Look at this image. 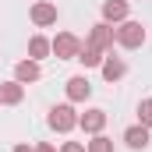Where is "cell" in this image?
<instances>
[{
	"label": "cell",
	"mask_w": 152,
	"mask_h": 152,
	"mask_svg": "<svg viewBox=\"0 0 152 152\" xmlns=\"http://www.w3.org/2000/svg\"><path fill=\"white\" fill-rule=\"evenodd\" d=\"M85 152H113V142L106 134H92V142L85 145Z\"/></svg>",
	"instance_id": "cell-15"
},
{
	"label": "cell",
	"mask_w": 152,
	"mask_h": 152,
	"mask_svg": "<svg viewBox=\"0 0 152 152\" xmlns=\"http://www.w3.org/2000/svg\"><path fill=\"white\" fill-rule=\"evenodd\" d=\"M78 127L85 134H99L106 127V110H85V113H78Z\"/></svg>",
	"instance_id": "cell-7"
},
{
	"label": "cell",
	"mask_w": 152,
	"mask_h": 152,
	"mask_svg": "<svg viewBox=\"0 0 152 152\" xmlns=\"http://www.w3.org/2000/svg\"><path fill=\"white\" fill-rule=\"evenodd\" d=\"M149 127H145V124H134V127H127V131H124V145H127V149H134V152H145L149 149Z\"/></svg>",
	"instance_id": "cell-9"
},
{
	"label": "cell",
	"mask_w": 152,
	"mask_h": 152,
	"mask_svg": "<svg viewBox=\"0 0 152 152\" xmlns=\"http://www.w3.org/2000/svg\"><path fill=\"white\" fill-rule=\"evenodd\" d=\"M46 53H50V39L46 36H32L28 39V57H32V60H42Z\"/></svg>",
	"instance_id": "cell-14"
},
{
	"label": "cell",
	"mask_w": 152,
	"mask_h": 152,
	"mask_svg": "<svg viewBox=\"0 0 152 152\" xmlns=\"http://www.w3.org/2000/svg\"><path fill=\"white\" fill-rule=\"evenodd\" d=\"M60 152H85V145H81V142H64Z\"/></svg>",
	"instance_id": "cell-17"
},
{
	"label": "cell",
	"mask_w": 152,
	"mask_h": 152,
	"mask_svg": "<svg viewBox=\"0 0 152 152\" xmlns=\"http://www.w3.org/2000/svg\"><path fill=\"white\" fill-rule=\"evenodd\" d=\"M127 18V0H103V21L113 25V21H124Z\"/></svg>",
	"instance_id": "cell-12"
},
{
	"label": "cell",
	"mask_w": 152,
	"mask_h": 152,
	"mask_svg": "<svg viewBox=\"0 0 152 152\" xmlns=\"http://www.w3.org/2000/svg\"><path fill=\"white\" fill-rule=\"evenodd\" d=\"M113 28L106 25V21H99V25H92V32H88V46H96V50H103V53H113Z\"/></svg>",
	"instance_id": "cell-5"
},
{
	"label": "cell",
	"mask_w": 152,
	"mask_h": 152,
	"mask_svg": "<svg viewBox=\"0 0 152 152\" xmlns=\"http://www.w3.org/2000/svg\"><path fill=\"white\" fill-rule=\"evenodd\" d=\"M64 92H67V103H85V99L92 96V85H88L85 75H75V78H67Z\"/></svg>",
	"instance_id": "cell-6"
},
{
	"label": "cell",
	"mask_w": 152,
	"mask_h": 152,
	"mask_svg": "<svg viewBox=\"0 0 152 152\" xmlns=\"http://www.w3.org/2000/svg\"><path fill=\"white\" fill-rule=\"evenodd\" d=\"M14 152H36L32 145H14Z\"/></svg>",
	"instance_id": "cell-19"
},
{
	"label": "cell",
	"mask_w": 152,
	"mask_h": 152,
	"mask_svg": "<svg viewBox=\"0 0 152 152\" xmlns=\"http://www.w3.org/2000/svg\"><path fill=\"white\" fill-rule=\"evenodd\" d=\"M138 124L152 127V99H142V103H138Z\"/></svg>",
	"instance_id": "cell-16"
},
{
	"label": "cell",
	"mask_w": 152,
	"mask_h": 152,
	"mask_svg": "<svg viewBox=\"0 0 152 152\" xmlns=\"http://www.w3.org/2000/svg\"><path fill=\"white\" fill-rule=\"evenodd\" d=\"M42 78V67H39V60H18L14 64V81H21V85H32V81H39Z\"/></svg>",
	"instance_id": "cell-8"
},
{
	"label": "cell",
	"mask_w": 152,
	"mask_h": 152,
	"mask_svg": "<svg viewBox=\"0 0 152 152\" xmlns=\"http://www.w3.org/2000/svg\"><path fill=\"white\" fill-rule=\"evenodd\" d=\"M99 71H103V78H106V81H120V78L127 75V64H124L120 57H113V53H110V57H103Z\"/></svg>",
	"instance_id": "cell-11"
},
{
	"label": "cell",
	"mask_w": 152,
	"mask_h": 152,
	"mask_svg": "<svg viewBox=\"0 0 152 152\" xmlns=\"http://www.w3.org/2000/svg\"><path fill=\"white\" fill-rule=\"evenodd\" d=\"M28 18H32L36 28H50V25H57V4H50V0H36L32 11H28Z\"/></svg>",
	"instance_id": "cell-4"
},
{
	"label": "cell",
	"mask_w": 152,
	"mask_h": 152,
	"mask_svg": "<svg viewBox=\"0 0 152 152\" xmlns=\"http://www.w3.org/2000/svg\"><path fill=\"white\" fill-rule=\"evenodd\" d=\"M81 50V39L75 32H60L57 39H50V53H57V60H75Z\"/></svg>",
	"instance_id": "cell-3"
},
{
	"label": "cell",
	"mask_w": 152,
	"mask_h": 152,
	"mask_svg": "<svg viewBox=\"0 0 152 152\" xmlns=\"http://www.w3.org/2000/svg\"><path fill=\"white\" fill-rule=\"evenodd\" d=\"M117 42L124 46V50H138L142 42H145V25L142 21H131V18H124L120 21V28H113Z\"/></svg>",
	"instance_id": "cell-1"
},
{
	"label": "cell",
	"mask_w": 152,
	"mask_h": 152,
	"mask_svg": "<svg viewBox=\"0 0 152 152\" xmlns=\"http://www.w3.org/2000/svg\"><path fill=\"white\" fill-rule=\"evenodd\" d=\"M103 57H106L103 50H96V46H88V42H81V50H78V57H75V60H81L85 67H99V64H103Z\"/></svg>",
	"instance_id": "cell-13"
},
{
	"label": "cell",
	"mask_w": 152,
	"mask_h": 152,
	"mask_svg": "<svg viewBox=\"0 0 152 152\" xmlns=\"http://www.w3.org/2000/svg\"><path fill=\"white\" fill-rule=\"evenodd\" d=\"M36 152H57V149H53L50 142H39V145H36Z\"/></svg>",
	"instance_id": "cell-18"
},
{
	"label": "cell",
	"mask_w": 152,
	"mask_h": 152,
	"mask_svg": "<svg viewBox=\"0 0 152 152\" xmlns=\"http://www.w3.org/2000/svg\"><path fill=\"white\" fill-rule=\"evenodd\" d=\"M46 120H50V127H53V131H60V134H67V131H75V127H78V113H75V106H71V103L53 106Z\"/></svg>",
	"instance_id": "cell-2"
},
{
	"label": "cell",
	"mask_w": 152,
	"mask_h": 152,
	"mask_svg": "<svg viewBox=\"0 0 152 152\" xmlns=\"http://www.w3.org/2000/svg\"><path fill=\"white\" fill-rule=\"evenodd\" d=\"M25 99V85L21 81H0V103L4 106H18Z\"/></svg>",
	"instance_id": "cell-10"
}]
</instances>
